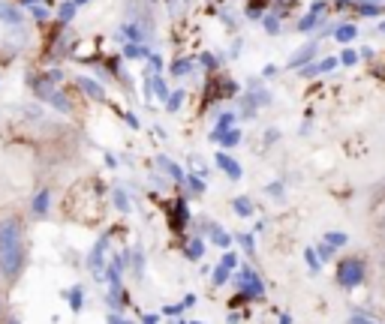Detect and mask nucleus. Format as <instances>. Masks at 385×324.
I'll use <instances>...</instances> for the list:
<instances>
[{"mask_svg":"<svg viewBox=\"0 0 385 324\" xmlns=\"http://www.w3.org/2000/svg\"><path fill=\"white\" fill-rule=\"evenodd\" d=\"M334 66H337V61H334V57H329V61H322V63H316V66H307V69L301 72V76H316V72H329V69H334Z\"/></svg>","mask_w":385,"mask_h":324,"instance_id":"19","label":"nucleus"},{"mask_svg":"<svg viewBox=\"0 0 385 324\" xmlns=\"http://www.w3.org/2000/svg\"><path fill=\"white\" fill-rule=\"evenodd\" d=\"M379 30H382V33H385V21H382V24H379Z\"/></svg>","mask_w":385,"mask_h":324,"instance_id":"45","label":"nucleus"},{"mask_svg":"<svg viewBox=\"0 0 385 324\" xmlns=\"http://www.w3.org/2000/svg\"><path fill=\"white\" fill-rule=\"evenodd\" d=\"M0 21H6V24H21V21H24V12L19 10V6L3 3V0H0Z\"/></svg>","mask_w":385,"mask_h":324,"instance_id":"8","label":"nucleus"},{"mask_svg":"<svg viewBox=\"0 0 385 324\" xmlns=\"http://www.w3.org/2000/svg\"><path fill=\"white\" fill-rule=\"evenodd\" d=\"M37 94L43 96V99H48V102H52L57 111H63V114H70L72 108H70V99L61 94V90H54V81L48 78V81H37Z\"/></svg>","mask_w":385,"mask_h":324,"instance_id":"5","label":"nucleus"},{"mask_svg":"<svg viewBox=\"0 0 385 324\" xmlns=\"http://www.w3.org/2000/svg\"><path fill=\"white\" fill-rule=\"evenodd\" d=\"M193 324H202V321H193Z\"/></svg>","mask_w":385,"mask_h":324,"instance_id":"47","label":"nucleus"},{"mask_svg":"<svg viewBox=\"0 0 385 324\" xmlns=\"http://www.w3.org/2000/svg\"><path fill=\"white\" fill-rule=\"evenodd\" d=\"M280 324H292V315H289V312H283V315H280Z\"/></svg>","mask_w":385,"mask_h":324,"instance_id":"44","label":"nucleus"},{"mask_svg":"<svg viewBox=\"0 0 385 324\" xmlns=\"http://www.w3.org/2000/svg\"><path fill=\"white\" fill-rule=\"evenodd\" d=\"M105 246H109V235H103L96 240V246L91 249V255H87V270L94 273L96 279H109V268H105Z\"/></svg>","mask_w":385,"mask_h":324,"instance_id":"4","label":"nucleus"},{"mask_svg":"<svg viewBox=\"0 0 385 324\" xmlns=\"http://www.w3.org/2000/svg\"><path fill=\"white\" fill-rule=\"evenodd\" d=\"M67 303L72 306V312L81 310V303H85V292H81V285H72L67 292Z\"/></svg>","mask_w":385,"mask_h":324,"instance_id":"15","label":"nucleus"},{"mask_svg":"<svg viewBox=\"0 0 385 324\" xmlns=\"http://www.w3.org/2000/svg\"><path fill=\"white\" fill-rule=\"evenodd\" d=\"M232 207H235V213H238V216H250L253 213V202H250V198H235V202H232Z\"/></svg>","mask_w":385,"mask_h":324,"instance_id":"21","label":"nucleus"},{"mask_svg":"<svg viewBox=\"0 0 385 324\" xmlns=\"http://www.w3.org/2000/svg\"><path fill=\"white\" fill-rule=\"evenodd\" d=\"M142 324H160V315L147 312V315H142Z\"/></svg>","mask_w":385,"mask_h":324,"instance_id":"40","label":"nucleus"},{"mask_svg":"<svg viewBox=\"0 0 385 324\" xmlns=\"http://www.w3.org/2000/svg\"><path fill=\"white\" fill-rule=\"evenodd\" d=\"M76 3H87V0H76Z\"/></svg>","mask_w":385,"mask_h":324,"instance_id":"46","label":"nucleus"},{"mask_svg":"<svg viewBox=\"0 0 385 324\" xmlns=\"http://www.w3.org/2000/svg\"><path fill=\"white\" fill-rule=\"evenodd\" d=\"M358 57H362V52H352V48H343L340 63H343V66H355V63H358Z\"/></svg>","mask_w":385,"mask_h":324,"instance_id":"24","label":"nucleus"},{"mask_svg":"<svg viewBox=\"0 0 385 324\" xmlns=\"http://www.w3.org/2000/svg\"><path fill=\"white\" fill-rule=\"evenodd\" d=\"M10 324H19V321H10Z\"/></svg>","mask_w":385,"mask_h":324,"instance_id":"48","label":"nucleus"},{"mask_svg":"<svg viewBox=\"0 0 385 324\" xmlns=\"http://www.w3.org/2000/svg\"><path fill=\"white\" fill-rule=\"evenodd\" d=\"M322 6H325L322 0H319V3H313V6H310V12H307L304 19L298 21V30H301V33H307V30H310V28H313V24H316V19H319V12H322Z\"/></svg>","mask_w":385,"mask_h":324,"instance_id":"9","label":"nucleus"},{"mask_svg":"<svg viewBox=\"0 0 385 324\" xmlns=\"http://www.w3.org/2000/svg\"><path fill=\"white\" fill-rule=\"evenodd\" d=\"M187 184H190L193 193H205V180L199 177V174H190V177H187Z\"/></svg>","mask_w":385,"mask_h":324,"instance_id":"32","label":"nucleus"},{"mask_svg":"<svg viewBox=\"0 0 385 324\" xmlns=\"http://www.w3.org/2000/svg\"><path fill=\"white\" fill-rule=\"evenodd\" d=\"M304 259L310 264V273H319V268H322V259H319V252H313V249H304Z\"/></svg>","mask_w":385,"mask_h":324,"instance_id":"23","label":"nucleus"},{"mask_svg":"<svg viewBox=\"0 0 385 324\" xmlns=\"http://www.w3.org/2000/svg\"><path fill=\"white\" fill-rule=\"evenodd\" d=\"M211 240H214V244H217L220 249H229V246H232V237H229L220 226H211Z\"/></svg>","mask_w":385,"mask_h":324,"instance_id":"17","label":"nucleus"},{"mask_svg":"<svg viewBox=\"0 0 385 324\" xmlns=\"http://www.w3.org/2000/svg\"><path fill=\"white\" fill-rule=\"evenodd\" d=\"M187 310L184 303H175V306H166V310H163V315H181Z\"/></svg>","mask_w":385,"mask_h":324,"instance_id":"37","label":"nucleus"},{"mask_svg":"<svg viewBox=\"0 0 385 324\" xmlns=\"http://www.w3.org/2000/svg\"><path fill=\"white\" fill-rule=\"evenodd\" d=\"M217 165L226 171V177H229V180H241V174H244V171H241V165L235 162L229 153H217Z\"/></svg>","mask_w":385,"mask_h":324,"instance_id":"6","label":"nucleus"},{"mask_svg":"<svg viewBox=\"0 0 385 324\" xmlns=\"http://www.w3.org/2000/svg\"><path fill=\"white\" fill-rule=\"evenodd\" d=\"M220 141H223L226 147H235L241 141V132L238 129H229V132H223V136H220Z\"/></svg>","mask_w":385,"mask_h":324,"instance_id":"26","label":"nucleus"},{"mask_svg":"<svg viewBox=\"0 0 385 324\" xmlns=\"http://www.w3.org/2000/svg\"><path fill=\"white\" fill-rule=\"evenodd\" d=\"M265 30L268 33H280V21H277L274 15H265Z\"/></svg>","mask_w":385,"mask_h":324,"instance_id":"34","label":"nucleus"},{"mask_svg":"<svg viewBox=\"0 0 385 324\" xmlns=\"http://www.w3.org/2000/svg\"><path fill=\"white\" fill-rule=\"evenodd\" d=\"M154 90H157V96L163 99V102H166V99H169V90H166V81H163L160 76H154Z\"/></svg>","mask_w":385,"mask_h":324,"instance_id":"31","label":"nucleus"},{"mask_svg":"<svg viewBox=\"0 0 385 324\" xmlns=\"http://www.w3.org/2000/svg\"><path fill=\"white\" fill-rule=\"evenodd\" d=\"M358 12H362V15H379L382 6L379 3H362V6H358Z\"/></svg>","mask_w":385,"mask_h":324,"instance_id":"33","label":"nucleus"},{"mask_svg":"<svg viewBox=\"0 0 385 324\" xmlns=\"http://www.w3.org/2000/svg\"><path fill=\"white\" fill-rule=\"evenodd\" d=\"M313 54H316V45H304V48H301V52H298V54H295L292 61H289V66H301V63H307Z\"/></svg>","mask_w":385,"mask_h":324,"instance_id":"20","label":"nucleus"},{"mask_svg":"<svg viewBox=\"0 0 385 324\" xmlns=\"http://www.w3.org/2000/svg\"><path fill=\"white\" fill-rule=\"evenodd\" d=\"M190 69H193V61H178L175 66H171V76H178V78H181V76H187Z\"/></svg>","mask_w":385,"mask_h":324,"instance_id":"29","label":"nucleus"},{"mask_svg":"<svg viewBox=\"0 0 385 324\" xmlns=\"http://www.w3.org/2000/svg\"><path fill=\"white\" fill-rule=\"evenodd\" d=\"M109 324H129V321H124L118 312H112V315H109Z\"/></svg>","mask_w":385,"mask_h":324,"instance_id":"41","label":"nucleus"},{"mask_svg":"<svg viewBox=\"0 0 385 324\" xmlns=\"http://www.w3.org/2000/svg\"><path fill=\"white\" fill-rule=\"evenodd\" d=\"M268 193H271V195H280L283 186H280V184H271V186H268Z\"/></svg>","mask_w":385,"mask_h":324,"instance_id":"43","label":"nucleus"},{"mask_svg":"<svg viewBox=\"0 0 385 324\" xmlns=\"http://www.w3.org/2000/svg\"><path fill=\"white\" fill-rule=\"evenodd\" d=\"M331 255H334V246H331V244H325V240H322V246H319V259H322V261H329Z\"/></svg>","mask_w":385,"mask_h":324,"instance_id":"35","label":"nucleus"},{"mask_svg":"<svg viewBox=\"0 0 385 324\" xmlns=\"http://www.w3.org/2000/svg\"><path fill=\"white\" fill-rule=\"evenodd\" d=\"M238 240H241V246L247 249V252H253V249H256V246H253V235H241Z\"/></svg>","mask_w":385,"mask_h":324,"instance_id":"39","label":"nucleus"},{"mask_svg":"<svg viewBox=\"0 0 385 324\" xmlns=\"http://www.w3.org/2000/svg\"><path fill=\"white\" fill-rule=\"evenodd\" d=\"M184 252H187V259H190V261H199L202 255H205V240H199V237H196V240H190Z\"/></svg>","mask_w":385,"mask_h":324,"instance_id":"14","label":"nucleus"},{"mask_svg":"<svg viewBox=\"0 0 385 324\" xmlns=\"http://www.w3.org/2000/svg\"><path fill=\"white\" fill-rule=\"evenodd\" d=\"M171 228H178L181 231L184 226H187V207H184V202H175V207H171Z\"/></svg>","mask_w":385,"mask_h":324,"instance_id":"11","label":"nucleus"},{"mask_svg":"<svg viewBox=\"0 0 385 324\" xmlns=\"http://www.w3.org/2000/svg\"><path fill=\"white\" fill-rule=\"evenodd\" d=\"M229 273H232V268L220 261L217 268H214V273H211V282H214V285H226V282H229Z\"/></svg>","mask_w":385,"mask_h":324,"instance_id":"16","label":"nucleus"},{"mask_svg":"<svg viewBox=\"0 0 385 324\" xmlns=\"http://www.w3.org/2000/svg\"><path fill=\"white\" fill-rule=\"evenodd\" d=\"M346 324H376L373 318H367V315H349Z\"/></svg>","mask_w":385,"mask_h":324,"instance_id":"36","label":"nucleus"},{"mask_svg":"<svg viewBox=\"0 0 385 324\" xmlns=\"http://www.w3.org/2000/svg\"><path fill=\"white\" fill-rule=\"evenodd\" d=\"M337 282H340L343 288L362 285V282H364V261H358V259L340 261V268H337Z\"/></svg>","mask_w":385,"mask_h":324,"instance_id":"2","label":"nucleus"},{"mask_svg":"<svg viewBox=\"0 0 385 324\" xmlns=\"http://www.w3.org/2000/svg\"><path fill=\"white\" fill-rule=\"evenodd\" d=\"M24 268V226L19 216H6L0 222V270L15 279Z\"/></svg>","mask_w":385,"mask_h":324,"instance_id":"1","label":"nucleus"},{"mask_svg":"<svg viewBox=\"0 0 385 324\" xmlns=\"http://www.w3.org/2000/svg\"><path fill=\"white\" fill-rule=\"evenodd\" d=\"M346 235H340V231H329V235H325V244H331L334 249H337V246H343V244H346Z\"/></svg>","mask_w":385,"mask_h":324,"instance_id":"27","label":"nucleus"},{"mask_svg":"<svg viewBox=\"0 0 385 324\" xmlns=\"http://www.w3.org/2000/svg\"><path fill=\"white\" fill-rule=\"evenodd\" d=\"M76 81H79V87L85 90V94L91 96V99H94V102H105V90H103L100 85H96V81H91L87 76H79Z\"/></svg>","mask_w":385,"mask_h":324,"instance_id":"7","label":"nucleus"},{"mask_svg":"<svg viewBox=\"0 0 385 324\" xmlns=\"http://www.w3.org/2000/svg\"><path fill=\"white\" fill-rule=\"evenodd\" d=\"M181 102H184V90H175V94L166 99V108H169V111H178V108H181Z\"/></svg>","mask_w":385,"mask_h":324,"instance_id":"25","label":"nucleus"},{"mask_svg":"<svg viewBox=\"0 0 385 324\" xmlns=\"http://www.w3.org/2000/svg\"><path fill=\"white\" fill-rule=\"evenodd\" d=\"M34 15H37V19H45L48 10H45V6H34Z\"/></svg>","mask_w":385,"mask_h":324,"instance_id":"42","label":"nucleus"},{"mask_svg":"<svg viewBox=\"0 0 385 324\" xmlns=\"http://www.w3.org/2000/svg\"><path fill=\"white\" fill-rule=\"evenodd\" d=\"M235 282H238L241 297H265V285H262V279L256 277L253 268H241L235 273Z\"/></svg>","mask_w":385,"mask_h":324,"instance_id":"3","label":"nucleus"},{"mask_svg":"<svg viewBox=\"0 0 385 324\" xmlns=\"http://www.w3.org/2000/svg\"><path fill=\"white\" fill-rule=\"evenodd\" d=\"M48 204H52V193H48V189H43V193L34 198V213L37 216H45L48 213Z\"/></svg>","mask_w":385,"mask_h":324,"instance_id":"12","label":"nucleus"},{"mask_svg":"<svg viewBox=\"0 0 385 324\" xmlns=\"http://www.w3.org/2000/svg\"><path fill=\"white\" fill-rule=\"evenodd\" d=\"M114 207H118L121 213H129V198H127V193H121V189L114 193Z\"/></svg>","mask_w":385,"mask_h":324,"instance_id":"28","label":"nucleus"},{"mask_svg":"<svg viewBox=\"0 0 385 324\" xmlns=\"http://www.w3.org/2000/svg\"><path fill=\"white\" fill-rule=\"evenodd\" d=\"M223 264H229V268L235 270V268H238V255H235V252H226V255H223Z\"/></svg>","mask_w":385,"mask_h":324,"instance_id":"38","label":"nucleus"},{"mask_svg":"<svg viewBox=\"0 0 385 324\" xmlns=\"http://www.w3.org/2000/svg\"><path fill=\"white\" fill-rule=\"evenodd\" d=\"M232 123H235V114H232V111L220 114V123H217V129L211 132V138H214V141H220V136H223V132H229V129H232Z\"/></svg>","mask_w":385,"mask_h":324,"instance_id":"10","label":"nucleus"},{"mask_svg":"<svg viewBox=\"0 0 385 324\" xmlns=\"http://www.w3.org/2000/svg\"><path fill=\"white\" fill-rule=\"evenodd\" d=\"M334 36H337V43H352V39L358 36V28L355 24H340V28L334 30Z\"/></svg>","mask_w":385,"mask_h":324,"instance_id":"13","label":"nucleus"},{"mask_svg":"<svg viewBox=\"0 0 385 324\" xmlns=\"http://www.w3.org/2000/svg\"><path fill=\"white\" fill-rule=\"evenodd\" d=\"M163 169H166V171H169V177H171V180H184V171H181V169H178V165H175V162H169V160H163Z\"/></svg>","mask_w":385,"mask_h":324,"instance_id":"30","label":"nucleus"},{"mask_svg":"<svg viewBox=\"0 0 385 324\" xmlns=\"http://www.w3.org/2000/svg\"><path fill=\"white\" fill-rule=\"evenodd\" d=\"M124 54H127V57H133V61L151 57V54H147V48H145V45H138V43H127V45H124Z\"/></svg>","mask_w":385,"mask_h":324,"instance_id":"18","label":"nucleus"},{"mask_svg":"<svg viewBox=\"0 0 385 324\" xmlns=\"http://www.w3.org/2000/svg\"><path fill=\"white\" fill-rule=\"evenodd\" d=\"M76 0H70V3H61V12H57V19H61V24H67L72 15H76Z\"/></svg>","mask_w":385,"mask_h":324,"instance_id":"22","label":"nucleus"}]
</instances>
